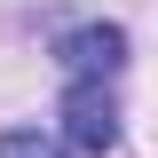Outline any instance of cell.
Here are the masks:
<instances>
[{
    "label": "cell",
    "instance_id": "1",
    "mask_svg": "<svg viewBox=\"0 0 158 158\" xmlns=\"http://www.w3.org/2000/svg\"><path fill=\"white\" fill-rule=\"evenodd\" d=\"M63 142L87 158L118 150V103H111V79H71L63 87Z\"/></svg>",
    "mask_w": 158,
    "mask_h": 158
},
{
    "label": "cell",
    "instance_id": "2",
    "mask_svg": "<svg viewBox=\"0 0 158 158\" xmlns=\"http://www.w3.org/2000/svg\"><path fill=\"white\" fill-rule=\"evenodd\" d=\"M56 63H63V79H111L127 63V32L118 24H71L56 40Z\"/></svg>",
    "mask_w": 158,
    "mask_h": 158
},
{
    "label": "cell",
    "instance_id": "3",
    "mask_svg": "<svg viewBox=\"0 0 158 158\" xmlns=\"http://www.w3.org/2000/svg\"><path fill=\"white\" fill-rule=\"evenodd\" d=\"M0 158H63V142L40 127H16V135H0Z\"/></svg>",
    "mask_w": 158,
    "mask_h": 158
}]
</instances>
